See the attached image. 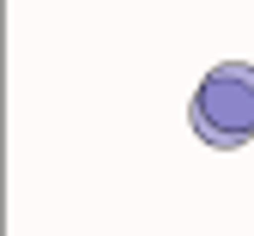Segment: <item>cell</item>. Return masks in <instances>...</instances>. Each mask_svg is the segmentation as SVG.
Listing matches in <instances>:
<instances>
[{
	"label": "cell",
	"instance_id": "cell-1",
	"mask_svg": "<svg viewBox=\"0 0 254 236\" xmlns=\"http://www.w3.org/2000/svg\"><path fill=\"white\" fill-rule=\"evenodd\" d=\"M188 121L212 152H242L254 140V67L248 61H218L194 85Z\"/></svg>",
	"mask_w": 254,
	"mask_h": 236
}]
</instances>
